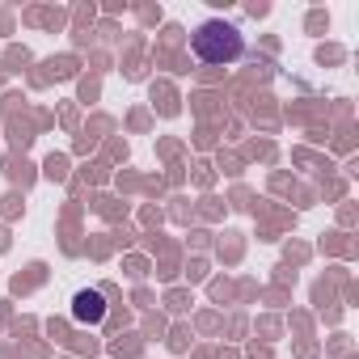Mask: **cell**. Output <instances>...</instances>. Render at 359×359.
<instances>
[{
    "mask_svg": "<svg viewBox=\"0 0 359 359\" xmlns=\"http://www.w3.org/2000/svg\"><path fill=\"white\" fill-rule=\"evenodd\" d=\"M191 51H195L203 64L220 68V64H233V60H241V51H245V39H241V30H237L233 22H220V18H212V22H203V26L191 34Z\"/></svg>",
    "mask_w": 359,
    "mask_h": 359,
    "instance_id": "obj_1",
    "label": "cell"
},
{
    "mask_svg": "<svg viewBox=\"0 0 359 359\" xmlns=\"http://www.w3.org/2000/svg\"><path fill=\"white\" fill-rule=\"evenodd\" d=\"M102 317H106L102 292H76L72 296V321L76 325H102Z\"/></svg>",
    "mask_w": 359,
    "mask_h": 359,
    "instance_id": "obj_2",
    "label": "cell"
}]
</instances>
